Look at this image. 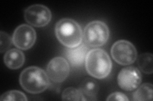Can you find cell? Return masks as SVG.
I'll return each instance as SVG.
<instances>
[{"mask_svg": "<svg viewBox=\"0 0 153 101\" xmlns=\"http://www.w3.org/2000/svg\"><path fill=\"white\" fill-rule=\"evenodd\" d=\"M85 61L88 73L96 78H104L111 73L112 66L111 60L102 49L97 48L89 51Z\"/></svg>", "mask_w": 153, "mask_h": 101, "instance_id": "6da1fadb", "label": "cell"}, {"mask_svg": "<svg viewBox=\"0 0 153 101\" xmlns=\"http://www.w3.org/2000/svg\"><path fill=\"white\" fill-rule=\"evenodd\" d=\"M19 82L24 90L33 94L43 92L49 85L47 74L36 66H30L24 70L19 77Z\"/></svg>", "mask_w": 153, "mask_h": 101, "instance_id": "7a4b0ae2", "label": "cell"}, {"mask_svg": "<svg viewBox=\"0 0 153 101\" xmlns=\"http://www.w3.org/2000/svg\"><path fill=\"white\" fill-rule=\"evenodd\" d=\"M55 33L58 41L68 48L76 47L82 43V28L72 19L63 18L60 20L56 25Z\"/></svg>", "mask_w": 153, "mask_h": 101, "instance_id": "3957f363", "label": "cell"}, {"mask_svg": "<svg viewBox=\"0 0 153 101\" xmlns=\"http://www.w3.org/2000/svg\"><path fill=\"white\" fill-rule=\"evenodd\" d=\"M83 36L88 46L93 47L102 46L108 39V27L103 22H91L85 26Z\"/></svg>", "mask_w": 153, "mask_h": 101, "instance_id": "277c9868", "label": "cell"}, {"mask_svg": "<svg viewBox=\"0 0 153 101\" xmlns=\"http://www.w3.org/2000/svg\"><path fill=\"white\" fill-rule=\"evenodd\" d=\"M111 55L114 61L121 65H130L137 58L136 48L126 40H119L114 43L111 48Z\"/></svg>", "mask_w": 153, "mask_h": 101, "instance_id": "5b68a950", "label": "cell"}, {"mask_svg": "<svg viewBox=\"0 0 153 101\" xmlns=\"http://www.w3.org/2000/svg\"><path fill=\"white\" fill-rule=\"evenodd\" d=\"M50 9L42 4H33L26 9L25 18L26 21L36 27L47 25L51 20Z\"/></svg>", "mask_w": 153, "mask_h": 101, "instance_id": "8992f818", "label": "cell"}, {"mask_svg": "<svg viewBox=\"0 0 153 101\" xmlns=\"http://www.w3.org/2000/svg\"><path fill=\"white\" fill-rule=\"evenodd\" d=\"M36 39V32L30 26L22 24L16 28L13 34V44L22 50H27L35 44Z\"/></svg>", "mask_w": 153, "mask_h": 101, "instance_id": "52a82bcc", "label": "cell"}, {"mask_svg": "<svg viewBox=\"0 0 153 101\" xmlns=\"http://www.w3.org/2000/svg\"><path fill=\"white\" fill-rule=\"evenodd\" d=\"M142 81V75L135 67L128 66L123 68L117 76V83L120 88L126 91L135 90Z\"/></svg>", "mask_w": 153, "mask_h": 101, "instance_id": "ba28073f", "label": "cell"}, {"mask_svg": "<svg viewBox=\"0 0 153 101\" xmlns=\"http://www.w3.org/2000/svg\"><path fill=\"white\" fill-rule=\"evenodd\" d=\"M70 65L62 57H56L52 59L47 67V74L49 78L56 83L65 81L70 73Z\"/></svg>", "mask_w": 153, "mask_h": 101, "instance_id": "9c48e42d", "label": "cell"}, {"mask_svg": "<svg viewBox=\"0 0 153 101\" xmlns=\"http://www.w3.org/2000/svg\"><path fill=\"white\" fill-rule=\"evenodd\" d=\"M89 48L85 44H82L74 48H68L65 50V56L74 66L82 65L88 53Z\"/></svg>", "mask_w": 153, "mask_h": 101, "instance_id": "30bf717a", "label": "cell"}, {"mask_svg": "<svg viewBox=\"0 0 153 101\" xmlns=\"http://www.w3.org/2000/svg\"><path fill=\"white\" fill-rule=\"evenodd\" d=\"M25 57L23 52L17 49L7 51L4 56V62L6 66L12 70L20 68L25 63Z\"/></svg>", "mask_w": 153, "mask_h": 101, "instance_id": "8fae6325", "label": "cell"}, {"mask_svg": "<svg viewBox=\"0 0 153 101\" xmlns=\"http://www.w3.org/2000/svg\"><path fill=\"white\" fill-rule=\"evenodd\" d=\"M81 93L82 94L85 100H96L98 91V85L95 80L87 78L84 80L80 85Z\"/></svg>", "mask_w": 153, "mask_h": 101, "instance_id": "7c38bea8", "label": "cell"}, {"mask_svg": "<svg viewBox=\"0 0 153 101\" xmlns=\"http://www.w3.org/2000/svg\"><path fill=\"white\" fill-rule=\"evenodd\" d=\"M134 100H152V85L144 84L140 86L133 95Z\"/></svg>", "mask_w": 153, "mask_h": 101, "instance_id": "4fadbf2b", "label": "cell"}, {"mask_svg": "<svg viewBox=\"0 0 153 101\" xmlns=\"http://www.w3.org/2000/svg\"><path fill=\"white\" fill-rule=\"evenodd\" d=\"M138 65L139 68L146 74L152 73V54L143 53L138 57Z\"/></svg>", "mask_w": 153, "mask_h": 101, "instance_id": "5bb4252c", "label": "cell"}, {"mask_svg": "<svg viewBox=\"0 0 153 101\" xmlns=\"http://www.w3.org/2000/svg\"><path fill=\"white\" fill-rule=\"evenodd\" d=\"M63 100H85L80 90L73 87L66 89L62 94Z\"/></svg>", "mask_w": 153, "mask_h": 101, "instance_id": "9a60e30c", "label": "cell"}, {"mask_svg": "<svg viewBox=\"0 0 153 101\" xmlns=\"http://www.w3.org/2000/svg\"><path fill=\"white\" fill-rule=\"evenodd\" d=\"M1 100H27L25 94L19 90H10L4 93L1 98Z\"/></svg>", "mask_w": 153, "mask_h": 101, "instance_id": "2e32d148", "label": "cell"}, {"mask_svg": "<svg viewBox=\"0 0 153 101\" xmlns=\"http://www.w3.org/2000/svg\"><path fill=\"white\" fill-rule=\"evenodd\" d=\"M12 39L7 33L1 32V52L7 51L11 46Z\"/></svg>", "mask_w": 153, "mask_h": 101, "instance_id": "e0dca14e", "label": "cell"}, {"mask_svg": "<svg viewBox=\"0 0 153 101\" xmlns=\"http://www.w3.org/2000/svg\"><path fill=\"white\" fill-rule=\"evenodd\" d=\"M129 99L127 96L121 92H114L110 95L107 100H121V101H128Z\"/></svg>", "mask_w": 153, "mask_h": 101, "instance_id": "ac0fdd59", "label": "cell"}]
</instances>
